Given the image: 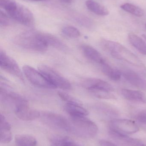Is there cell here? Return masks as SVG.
<instances>
[{
  "label": "cell",
  "mask_w": 146,
  "mask_h": 146,
  "mask_svg": "<svg viewBox=\"0 0 146 146\" xmlns=\"http://www.w3.org/2000/svg\"><path fill=\"white\" fill-rule=\"evenodd\" d=\"M102 44L105 49L115 59L123 61L141 69H145V65L139 58L121 44L104 39L102 41Z\"/></svg>",
  "instance_id": "6da1fadb"
},
{
  "label": "cell",
  "mask_w": 146,
  "mask_h": 146,
  "mask_svg": "<svg viewBox=\"0 0 146 146\" xmlns=\"http://www.w3.org/2000/svg\"><path fill=\"white\" fill-rule=\"evenodd\" d=\"M14 42L22 48L37 53H44L48 47L42 38L41 33L34 31L20 33L15 38Z\"/></svg>",
  "instance_id": "7a4b0ae2"
},
{
  "label": "cell",
  "mask_w": 146,
  "mask_h": 146,
  "mask_svg": "<svg viewBox=\"0 0 146 146\" xmlns=\"http://www.w3.org/2000/svg\"><path fill=\"white\" fill-rule=\"evenodd\" d=\"M71 129L70 134L85 139H90L97 133V126L86 116H71Z\"/></svg>",
  "instance_id": "3957f363"
},
{
  "label": "cell",
  "mask_w": 146,
  "mask_h": 146,
  "mask_svg": "<svg viewBox=\"0 0 146 146\" xmlns=\"http://www.w3.org/2000/svg\"><path fill=\"white\" fill-rule=\"evenodd\" d=\"M40 117L42 121L49 127L70 133L71 121L65 117L54 112L45 111L41 113Z\"/></svg>",
  "instance_id": "277c9868"
},
{
  "label": "cell",
  "mask_w": 146,
  "mask_h": 146,
  "mask_svg": "<svg viewBox=\"0 0 146 146\" xmlns=\"http://www.w3.org/2000/svg\"><path fill=\"white\" fill-rule=\"evenodd\" d=\"M39 71L55 88H57L63 90H70L72 88L69 81L52 68L41 65L39 67Z\"/></svg>",
  "instance_id": "5b68a950"
},
{
  "label": "cell",
  "mask_w": 146,
  "mask_h": 146,
  "mask_svg": "<svg viewBox=\"0 0 146 146\" xmlns=\"http://www.w3.org/2000/svg\"><path fill=\"white\" fill-rule=\"evenodd\" d=\"M5 13L11 19L22 25L26 26L33 25L34 17L33 13L22 4L18 3L14 9Z\"/></svg>",
  "instance_id": "8992f818"
},
{
  "label": "cell",
  "mask_w": 146,
  "mask_h": 146,
  "mask_svg": "<svg viewBox=\"0 0 146 146\" xmlns=\"http://www.w3.org/2000/svg\"><path fill=\"white\" fill-rule=\"evenodd\" d=\"M22 72L30 83L38 87L44 88H55L39 71L27 65L22 67Z\"/></svg>",
  "instance_id": "52a82bcc"
},
{
  "label": "cell",
  "mask_w": 146,
  "mask_h": 146,
  "mask_svg": "<svg viewBox=\"0 0 146 146\" xmlns=\"http://www.w3.org/2000/svg\"><path fill=\"white\" fill-rule=\"evenodd\" d=\"M109 126L110 130L127 135L135 133L139 129L135 122L129 119H114L110 121Z\"/></svg>",
  "instance_id": "ba28073f"
},
{
  "label": "cell",
  "mask_w": 146,
  "mask_h": 146,
  "mask_svg": "<svg viewBox=\"0 0 146 146\" xmlns=\"http://www.w3.org/2000/svg\"><path fill=\"white\" fill-rule=\"evenodd\" d=\"M0 66L7 72L21 80H24L23 74L18 63L2 50L0 51Z\"/></svg>",
  "instance_id": "9c48e42d"
},
{
  "label": "cell",
  "mask_w": 146,
  "mask_h": 146,
  "mask_svg": "<svg viewBox=\"0 0 146 146\" xmlns=\"http://www.w3.org/2000/svg\"><path fill=\"white\" fill-rule=\"evenodd\" d=\"M0 98L1 102L14 106L15 110L21 106L28 105V102L20 95L3 88L1 86L0 88Z\"/></svg>",
  "instance_id": "30bf717a"
},
{
  "label": "cell",
  "mask_w": 146,
  "mask_h": 146,
  "mask_svg": "<svg viewBox=\"0 0 146 146\" xmlns=\"http://www.w3.org/2000/svg\"><path fill=\"white\" fill-rule=\"evenodd\" d=\"M121 72L122 75L131 85L142 90H146V80L139 73L127 68L123 69Z\"/></svg>",
  "instance_id": "8fae6325"
},
{
  "label": "cell",
  "mask_w": 146,
  "mask_h": 146,
  "mask_svg": "<svg viewBox=\"0 0 146 146\" xmlns=\"http://www.w3.org/2000/svg\"><path fill=\"white\" fill-rule=\"evenodd\" d=\"M15 115L20 120L31 121L39 118L41 113L37 110L31 109L28 105L21 106L15 110Z\"/></svg>",
  "instance_id": "7c38bea8"
},
{
  "label": "cell",
  "mask_w": 146,
  "mask_h": 146,
  "mask_svg": "<svg viewBox=\"0 0 146 146\" xmlns=\"http://www.w3.org/2000/svg\"><path fill=\"white\" fill-rule=\"evenodd\" d=\"M82 85L87 91L93 89H103L109 92L114 91L112 86L107 82L97 78H87L83 81Z\"/></svg>",
  "instance_id": "4fadbf2b"
},
{
  "label": "cell",
  "mask_w": 146,
  "mask_h": 146,
  "mask_svg": "<svg viewBox=\"0 0 146 146\" xmlns=\"http://www.w3.org/2000/svg\"><path fill=\"white\" fill-rule=\"evenodd\" d=\"M84 56L89 60L101 65L106 61L101 54L90 45L82 44L80 47Z\"/></svg>",
  "instance_id": "5bb4252c"
},
{
  "label": "cell",
  "mask_w": 146,
  "mask_h": 146,
  "mask_svg": "<svg viewBox=\"0 0 146 146\" xmlns=\"http://www.w3.org/2000/svg\"><path fill=\"white\" fill-rule=\"evenodd\" d=\"M13 139L10 124L7 121L4 115H0V141L3 144L9 143Z\"/></svg>",
  "instance_id": "9a60e30c"
},
{
  "label": "cell",
  "mask_w": 146,
  "mask_h": 146,
  "mask_svg": "<svg viewBox=\"0 0 146 146\" xmlns=\"http://www.w3.org/2000/svg\"><path fill=\"white\" fill-rule=\"evenodd\" d=\"M41 33L42 38L48 47L51 46L61 51H67L68 49L67 45L57 37L49 33Z\"/></svg>",
  "instance_id": "2e32d148"
},
{
  "label": "cell",
  "mask_w": 146,
  "mask_h": 146,
  "mask_svg": "<svg viewBox=\"0 0 146 146\" xmlns=\"http://www.w3.org/2000/svg\"><path fill=\"white\" fill-rule=\"evenodd\" d=\"M121 94L125 99L133 102L146 104V96L141 92L128 89H123Z\"/></svg>",
  "instance_id": "e0dca14e"
},
{
  "label": "cell",
  "mask_w": 146,
  "mask_h": 146,
  "mask_svg": "<svg viewBox=\"0 0 146 146\" xmlns=\"http://www.w3.org/2000/svg\"><path fill=\"white\" fill-rule=\"evenodd\" d=\"M64 109L70 116H86L88 115V111L78 102L66 103Z\"/></svg>",
  "instance_id": "ac0fdd59"
},
{
  "label": "cell",
  "mask_w": 146,
  "mask_h": 146,
  "mask_svg": "<svg viewBox=\"0 0 146 146\" xmlns=\"http://www.w3.org/2000/svg\"><path fill=\"white\" fill-rule=\"evenodd\" d=\"M85 4L87 9L95 14L100 16H105L109 15L108 9L97 1L93 0H87L86 1Z\"/></svg>",
  "instance_id": "d6986e66"
},
{
  "label": "cell",
  "mask_w": 146,
  "mask_h": 146,
  "mask_svg": "<svg viewBox=\"0 0 146 146\" xmlns=\"http://www.w3.org/2000/svg\"><path fill=\"white\" fill-rule=\"evenodd\" d=\"M102 71L103 74L113 81H118L121 79L122 73L121 71L115 69L106 61L101 65Z\"/></svg>",
  "instance_id": "ffe728a7"
},
{
  "label": "cell",
  "mask_w": 146,
  "mask_h": 146,
  "mask_svg": "<svg viewBox=\"0 0 146 146\" xmlns=\"http://www.w3.org/2000/svg\"><path fill=\"white\" fill-rule=\"evenodd\" d=\"M129 40L131 44L141 54L146 55V44L142 38L134 33H129Z\"/></svg>",
  "instance_id": "44dd1931"
},
{
  "label": "cell",
  "mask_w": 146,
  "mask_h": 146,
  "mask_svg": "<svg viewBox=\"0 0 146 146\" xmlns=\"http://www.w3.org/2000/svg\"><path fill=\"white\" fill-rule=\"evenodd\" d=\"M15 141L17 146H37L36 138L27 134H19L15 135Z\"/></svg>",
  "instance_id": "7402d4cb"
},
{
  "label": "cell",
  "mask_w": 146,
  "mask_h": 146,
  "mask_svg": "<svg viewBox=\"0 0 146 146\" xmlns=\"http://www.w3.org/2000/svg\"><path fill=\"white\" fill-rule=\"evenodd\" d=\"M50 146H81L70 138L58 136L52 139Z\"/></svg>",
  "instance_id": "603a6c76"
},
{
  "label": "cell",
  "mask_w": 146,
  "mask_h": 146,
  "mask_svg": "<svg viewBox=\"0 0 146 146\" xmlns=\"http://www.w3.org/2000/svg\"><path fill=\"white\" fill-rule=\"evenodd\" d=\"M96 98L102 99H116L115 96L111 92L103 89H93L88 91Z\"/></svg>",
  "instance_id": "cb8c5ba5"
},
{
  "label": "cell",
  "mask_w": 146,
  "mask_h": 146,
  "mask_svg": "<svg viewBox=\"0 0 146 146\" xmlns=\"http://www.w3.org/2000/svg\"><path fill=\"white\" fill-rule=\"evenodd\" d=\"M121 7L124 11L138 17H142L145 14V12L142 9L131 3H124L121 6Z\"/></svg>",
  "instance_id": "d4e9b609"
},
{
  "label": "cell",
  "mask_w": 146,
  "mask_h": 146,
  "mask_svg": "<svg viewBox=\"0 0 146 146\" xmlns=\"http://www.w3.org/2000/svg\"><path fill=\"white\" fill-rule=\"evenodd\" d=\"M62 32L65 36L70 38H77L81 35L80 32L77 28L71 26L63 27Z\"/></svg>",
  "instance_id": "484cf974"
},
{
  "label": "cell",
  "mask_w": 146,
  "mask_h": 146,
  "mask_svg": "<svg viewBox=\"0 0 146 146\" xmlns=\"http://www.w3.org/2000/svg\"><path fill=\"white\" fill-rule=\"evenodd\" d=\"M18 3L15 0H0L1 10L7 13L13 9L17 6Z\"/></svg>",
  "instance_id": "4316f807"
},
{
  "label": "cell",
  "mask_w": 146,
  "mask_h": 146,
  "mask_svg": "<svg viewBox=\"0 0 146 146\" xmlns=\"http://www.w3.org/2000/svg\"><path fill=\"white\" fill-rule=\"evenodd\" d=\"M10 18L3 10L0 11V24L2 26H7L9 25Z\"/></svg>",
  "instance_id": "83f0119b"
},
{
  "label": "cell",
  "mask_w": 146,
  "mask_h": 146,
  "mask_svg": "<svg viewBox=\"0 0 146 146\" xmlns=\"http://www.w3.org/2000/svg\"><path fill=\"white\" fill-rule=\"evenodd\" d=\"M58 94L60 98L63 101L67 102V103L77 102V101H76L73 98H72V97L69 96L67 94L62 92H59Z\"/></svg>",
  "instance_id": "f1b7e54d"
},
{
  "label": "cell",
  "mask_w": 146,
  "mask_h": 146,
  "mask_svg": "<svg viewBox=\"0 0 146 146\" xmlns=\"http://www.w3.org/2000/svg\"><path fill=\"white\" fill-rule=\"evenodd\" d=\"M137 119L141 123L146 124V111L139 112L137 115Z\"/></svg>",
  "instance_id": "f546056e"
},
{
  "label": "cell",
  "mask_w": 146,
  "mask_h": 146,
  "mask_svg": "<svg viewBox=\"0 0 146 146\" xmlns=\"http://www.w3.org/2000/svg\"><path fill=\"white\" fill-rule=\"evenodd\" d=\"M99 143L101 146H117L112 142L105 140H101Z\"/></svg>",
  "instance_id": "4dcf8cb0"
},
{
  "label": "cell",
  "mask_w": 146,
  "mask_h": 146,
  "mask_svg": "<svg viewBox=\"0 0 146 146\" xmlns=\"http://www.w3.org/2000/svg\"><path fill=\"white\" fill-rule=\"evenodd\" d=\"M62 2L66 3H71L74 1V0H60Z\"/></svg>",
  "instance_id": "1f68e13d"
},
{
  "label": "cell",
  "mask_w": 146,
  "mask_h": 146,
  "mask_svg": "<svg viewBox=\"0 0 146 146\" xmlns=\"http://www.w3.org/2000/svg\"><path fill=\"white\" fill-rule=\"evenodd\" d=\"M24 1H44L47 0H24Z\"/></svg>",
  "instance_id": "d6a6232c"
},
{
  "label": "cell",
  "mask_w": 146,
  "mask_h": 146,
  "mask_svg": "<svg viewBox=\"0 0 146 146\" xmlns=\"http://www.w3.org/2000/svg\"><path fill=\"white\" fill-rule=\"evenodd\" d=\"M142 36H143V38H144L145 39L146 41V35H145V34H143V35H142Z\"/></svg>",
  "instance_id": "836d02e7"
},
{
  "label": "cell",
  "mask_w": 146,
  "mask_h": 146,
  "mask_svg": "<svg viewBox=\"0 0 146 146\" xmlns=\"http://www.w3.org/2000/svg\"><path fill=\"white\" fill-rule=\"evenodd\" d=\"M145 27H146V25H145Z\"/></svg>",
  "instance_id": "e575fe53"
},
{
  "label": "cell",
  "mask_w": 146,
  "mask_h": 146,
  "mask_svg": "<svg viewBox=\"0 0 146 146\" xmlns=\"http://www.w3.org/2000/svg\"><path fill=\"white\" fill-rule=\"evenodd\" d=\"M146 146V145H145V146Z\"/></svg>",
  "instance_id": "d590c367"
}]
</instances>
